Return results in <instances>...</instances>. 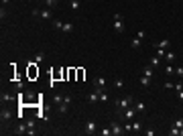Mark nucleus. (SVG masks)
<instances>
[{"label": "nucleus", "instance_id": "dca6fc26", "mask_svg": "<svg viewBox=\"0 0 183 136\" xmlns=\"http://www.w3.org/2000/svg\"><path fill=\"white\" fill-rule=\"evenodd\" d=\"M134 110H136V112H144V110H147V104H144V102H136L134 104Z\"/></svg>", "mask_w": 183, "mask_h": 136}, {"label": "nucleus", "instance_id": "72a5a7b5", "mask_svg": "<svg viewBox=\"0 0 183 136\" xmlns=\"http://www.w3.org/2000/svg\"><path fill=\"white\" fill-rule=\"evenodd\" d=\"M102 136H112V128H104L102 130Z\"/></svg>", "mask_w": 183, "mask_h": 136}, {"label": "nucleus", "instance_id": "ddd939ff", "mask_svg": "<svg viewBox=\"0 0 183 136\" xmlns=\"http://www.w3.org/2000/svg\"><path fill=\"white\" fill-rule=\"evenodd\" d=\"M142 41H144V39H141V37H134V39L130 41V45H132L134 49H138V47H142Z\"/></svg>", "mask_w": 183, "mask_h": 136}, {"label": "nucleus", "instance_id": "7ed1b4c3", "mask_svg": "<svg viewBox=\"0 0 183 136\" xmlns=\"http://www.w3.org/2000/svg\"><path fill=\"white\" fill-rule=\"evenodd\" d=\"M33 16H39V18H43V21H49V18H53V14H51V8H35L33 10Z\"/></svg>", "mask_w": 183, "mask_h": 136}, {"label": "nucleus", "instance_id": "1a4fd4ad", "mask_svg": "<svg viewBox=\"0 0 183 136\" xmlns=\"http://www.w3.org/2000/svg\"><path fill=\"white\" fill-rule=\"evenodd\" d=\"M163 59H165V61H167V63H175V61H177V55L173 53V51H167Z\"/></svg>", "mask_w": 183, "mask_h": 136}, {"label": "nucleus", "instance_id": "f03ea898", "mask_svg": "<svg viewBox=\"0 0 183 136\" xmlns=\"http://www.w3.org/2000/svg\"><path fill=\"white\" fill-rule=\"evenodd\" d=\"M112 18H114V31L116 33H124V31H126V27H124V16H122L120 12H116Z\"/></svg>", "mask_w": 183, "mask_h": 136}, {"label": "nucleus", "instance_id": "473e14b6", "mask_svg": "<svg viewBox=\"0 0 183 136\" xmlns=\"http://www.w3.org/2000/svg\"><path fill=\"white\" fill-rule=\"evenodd\" d=\"M10 100H12V95L4 91V94H2V102H10Z\"/></svg>", "mask_w": 183, "mask_h": 136}, {"label": "nucleus", "instance_id": "39448f33", "mask_svg": "<svg viewBox=\"0 0 183 136\" xmlns=\"http://www.w3.org/2000/svg\"><path fill=\"white\" fill-rule=\"evenodd\" d=\"M94 89L98 91V94L104 91V89H106V79H104V77H96L94 79Z\"/></svg>", "mask_w": 183, "mask_h": 136}, {"label": "nucleus", "instance_id": "58836bf2", "mask_svg": "<svg viewBox=\"0 0 183 136\" xmlns=\"http://www.w3.org/2000/svg\"><path fill=\"white\" fill-rule=\"evenodd\" d=\"M136 37H141V39H144V37H147V31H138V33H136Z\"/></svg>", "mask_w": 183, "mask_h": 136}, {"label": "nucleus", "instance_id": "bb28decb", "mask_svg": "<svg viewBox=\"0 0 183 136\" xmlns=\"http://www.w3.org/2000/svg\"><path fill=\"white\" fill-rule=\"evenodd\" d=\"M173 126H175V128H179V130H181V128H183V118H177L175 122H173Z\"/></svg>", "mask_w": 183, "mask_h": 136}, {"label": "nucleus", "instance_id": "20e7f679", "mask_svg": "<svg viewBox=\"0 0 183 136\" xmlns=\"http://www.w3.org/2000/svg\"><path fill=\"white\" fill-rule=\"evenodd\" d=\"M134 114H138V112H136V110L130 106V108H126L124 112H120V118L124 120V122H126V120H132V118H134Z\"/></svg>", "mask_w": 183, "mask_h": 136}, {"label": "nucleus", "instance_id": "ea45409f", "mask_svg": "<svg viewBox=\"0 0 183 136\" xmlns=\"http://www.w3.org/2000/svg\"><path fill=\"white\" fill-rule=\"evenodd\" d=\"M175 73L179 75V77H183V67H177V69H175Z\"/></svg>", "mask_w": 183, "mask_h": 136}, {"label": "nucleus", "instance_id": "c85d7f7f", "mask_svg": "<svg viewBox=\"0 0 183 136\" xmlns=\"http://www.w3.org/2000/svg\"><path fill=\"white\" fill-rule=\"evenodd\" d=\"M112 85H114L116 89H120L122 85H124V81H122V79H114V83H112Z\"/></svg>", "mask_w": 183, "mask_h": 136}, {"label": "nucleus", "instance_id": "c756f323", "mask_svg": "<svg viewBox=\"0 0 183 136\" xmlns=\"http://www.w3.org/2000/svg\"><path fill=\"white\" fill-rule=\"evenodd\" d=\"M63 25H65V22H61V21H53V27H55V28H59V31H63Z\"/></svg>", "mask_w": 183, "mask_h": 136}, {"label": "nucleus", "instance_id": "f704fd0d", "mask_svg": "<svg viewBox=\"0 0 183 136\" xmlns=\"http://www.w3.org/2000/svg\"><path fill=\"white\" fill-rule=\"evenodd\" d=\"M27 126H29V130H35V120H29ZM29 130H27V132H29Z\"/></svg>", "mask_w": 183, "mask_h": 136}, {"label": "nucleus", "instance_id": "0eeeda50", "mask_svg": "<svg viewBox=\"0 0 183 136\" xmlns=\"http://www.w3.org/2000/svg\"><path fill=\"white\" fill-rule=\"evenodd\" d=\"M0 120H2V124L10 122V120H12V112H10V110H2V112H0Z\"/></svg>", "mask_w": 183, "mask_h": 136}, {"label": "nucleus", "instance_id": "aec40b11", "mask_svg": "<svg viewBox=\"0 0 183 136\" xmlns=\"http://www.w3.org/2000/svg\"><path fill=\"white\" fill-rule=\"evenodd\" d=\"M43 2H45V6H47V8H55L59 0H43Z\"/></svg>", "mask_w": 183, "mask_h": 136}, {"label": "nucleus", "instance_id": "4c0bfd02", "mask_svg": "<svg viewBox=\"0 0 183 136\" xmlns=\"http://www.w3.org/2000/svg\"><path fill=\"white\" fill-rule=\"evenodd\" d=\"M8 14H6V10H4V6H2V10H0V18H2V21H4V18H6Z\"/></svg>", "mask_w": 183, "mask_h": 136}, {"label": "nucleus", "instance_id": "6e6552de", "mask_svg": "<svg viewBox=\"0 0 183 136\" xmlns=\"http://www.w3.org/2000/svg\"><path fill=\"white\" fill-rule=\"evenodd\" d=\"M96 130H98V124H96L94 120H90V122L86 124V134H96Z\"/></svg>", "mask_w": 183, "mask_h": 136}, {"label": "nucleus", "instance_id": "a211bd4d", "mask_svg": "<svg viewBox=\"0 0 183 136\" xmlns=\"http://www.w3.org/2000/svg\"><path fill=\"white\" fill-rule=\"evenodd\" d=\"M141 128H142V122H138V120H134V122H132V132H141Z\"/></svg>", "mask_w": 183, "mask_h": 136}, {"label": "nucleus", "instance_id": "37998d69", "mask_svg": "<svg viewBox=\"0 0 183 136\" xmlns=\"http://www.w3.org/2000/svg\"><path fill=\"white\" fill-rule=\"evenodd\" d=\"M179 136H183V128H181V130H179Z\"/></svg>", "mask_w": 183, "mask_h": 136}, {"label": "nucleus", "instance_id": "4be33fe9", "mask_svg": "<svg viewBox=\"0 0 183 136\" xmlns=\"http://www.w3.org/2000/svg\"><path fill=\"white\" fill-rule=\"evenodd\" d=\"M71 31H73V25L71 22H65L63 25V33H71Z\"/></svg>", "mask_w": 183, "mask_h": 136}, {"label": "nucleus", "instance_id": "393cba45", "mask_svg": "<svg viewBox=\"0 0 183 136\" xmlns=\"http://www.w3.org/2000/svg\"><path fill=\"white\" fill-rule=\"evenodd\" d=\"M67 108H69V104H65V102L59 104V112H61V114H65V112H67Z\"/></svg>", "mask_w": 183, "mask_h": 136}, {"label": "nucleus", "instance_id": "4468645a", "mask_svg": "<svg viewBox=\"0 0 183 136\" xmlns=\"http://www.w3.org/2000/svg\"><path fill=\"white\" fill-rule=\"evenodd\" d=\"M43 61H45V53L39 51V53L35 55V59H33V65H35V63H43Z\"/></svg>", "mask_w": 183, "mask_h": 136}, {"label": "nucleus", "instance_id": "c9c22d12", "mask_svg": "<svg viewBox=\"0 0 183 136\" xmlns=\"http://www.w3.org/2000/svg\"><path fill=\"white\" fill-rule=\"evenodd\" d=\"M155 49H157V47H155ZM157 55L163 59V57H165V49H157Z\"/></svg>", "mask_w": 183, "mask_h": 136}, {"label": "nucleus", "instance_id": "e433bc0d", "mask_svg": "<svg viewBox=\"0 0 183 136\" xmlns=\"http://www.w3.org/2000/svg\"><path fill=\"white\" fill-rule=\"evenodd\" d=\"M14 85H16V89H25V81H16Z\"/></svg>", "mask_w": 183, "mask_h": 136}, {"label": "nucleus", "instance_id": "f3484780", "mask_svg": "<svg viewBox=\"0 0 183 136\" xmlns=\"http://www.w3.org/2000/svg\"><path fill=\"white\" fill-rule=\"evenodd\" d=\"M175 89H177V98L183 102V85L181 83H175Z\"/></svg>", "mask_w": 183, "mask_h": 136}, {"label": "nucleus", "instance_id": "79ce46f5", "mask_svg": "<svg viewBox=\"0 0 183 136\" xmlns=\"http://www.w3.org/2000/svg\"><path fill=\"white\" fill-rule=\"evenodd\" d=\"M0 2H2V6H6V4L10 2V0H0Z\"/></svg>", "mask_w": 183, "mask_h": 136}, {"label": "nucleus", "instance_id": "423d86ee", "mask_svg": "<svg viewBox=\"0 0 183 136\" xmlns=\"http://www.w3.org/2000/svg\"><path fill=\"white\" fill-rule=\"evenodd\" d=\"M110 128H112V134L114 136H122L124 134V128L120 126V122H112L110 124Z\"/></svg>", "mask_w": 183, "mask_h": 136}, {"label": "nucleus", "instance_id": "6ab92c4d", "mask_svg": "<svg viewBox=\"0 0 183 136\" xmlns=\"http://www.w3.org/2000/svg\"><path fill=\"white\" fill-rule=\"evenodd\" d=\"M165 73H167V75H173V73H175V67H173V63H167V65H165Z\"/></svg>", "mask_w": 183, "mask_h": 136}, {"label": "nucleus", "instance_id": "2eb2a0df", "mask_svg": "<svg viewBox=\"0 0 183 136\" xmlns=\"http://www.w3.org/2000/svg\"><path fill=\"white\" fill-rule=\"evenodd\" d=\"M138 83H141L142 88H149V85H151V77H147V75H142L141 79H138Z\"/></svg>", "mask_w": 183, "mask_h": 136}, {"label": "nucleus", "instance_id": "cd10ccee", "mask_svg": "<svg viewBox=\"0 0 183 136\" xmlns=\"http://www.w3.org/2000/svg\"><path fill=\"white\" fill-rule=\"evenodd\" d=\"M108 100H110V95L106 91H100V102H108Z\"/></svg>", "mask_w": 183, "mask_h": 136}, {"label": "nucleus", "instance_id": "a878e982", "mask_svg": "<svg viewBox=\"0 0 183 136\" xmlns=\"http://www.w3.org/2000/svg\"><path fill=\"white\" fill-rule=\"evenodd\" d=\"M124 132H132V120H126V124H124Z\"/></svg>", "mask_w": 183, "mask_h": 136}, {"label": "nucleus", "instance_id": "5701e85b", "mask_svg": "<svg viewBox=\"0 0 183 136\" xmlns=\"http://www.w3.org/2000/svg\"><path fill=\"white\" fill-rule=\"evenodd\" d=\"M159 59H161L159 55H155V57H151V67H157V65H159Z\"/></svg>", "mask_w": 183, "mask_h": 136}, {"label": "nucleus", "instance_id": "7c9ffc66", "mask_svg": "<svg viewBox=\"0 0 183 136\" xmlns=\"http://www.w3.org/2000/svg\"><path fill=\"white\" fill-rule=\"evenodd\" d=\"M169 134H171V136H179V128L171 126V128H169Z\"/></svg>", "mask_w": 183, "mask_h": 136}, {"label": "nucleus", "instance_id": "2f4dec72", "mask_svg": "<svg viewBox=\"0 0 183 136\" xmlns=\"http://www.w3.org/2000/svg\"><path fill=\"white\" fill-rule=\"evenodd\" d=\"M142 75H147V77H153V67H147L142 71Z\"/></svg>", "mask_w": 183, "mask_h": 136}, {"label": "nucleus", "instance_id": "a19ab883", "mask_svg": "<svg viewBox=\"0 0 183 136\" xmlns=\"http://www.w3.org/2000/svg\"><path fill=\"white\" fill-rule=\"evenodd\" d=\"M144 134H147V136H155V130L149 128V130H144Z\"/></svg>", "mask_w": 183, "mask_h": 136}, {"label": "nucleus", "instance_id": "f8f14e48", "mask_svg": "<svg viewBox=\"0 0 183 136\" xmlns=\"http://www.w3.org/2000/svg\"><path fill=\"white\" fill-rule=\"evenodd\" d=\"M27 130H29L27 124H19V126H16V130H14V134H27Z\"/></svg>", "mask_w": 183, "mask_h": 136}, {"label": "nucleus", "instance_id": "9b49d317", "mask_svg": "<svg viewBox=\"0 0 183 136\" xmlns=\"http://www.w3.org/2000/svg\"><path fill=\"white\" fill-rule=\"evenodd\" d=\"M88 102H90V104H96V102H100V94H98L96 89H94V91H92V94L88 95Z\"/></svg>", "mask_w": 183, "mask_h": 136}, {"label": "nucleus", "instance_id": "f257e3e1", "mask_svg": "<svg viewBox=\"0 0 183 136\" xmlns=\"http://www.w3.org/2000/svg\"><path fill=\"white\" fill-rule=\"evenodd\" d=\"M132 104H134V98H132V95H124L122 100H118V102H116V110H118V114L124 112L126 108H130Z\"/></svg>", "mask_w": 183, "mask_h": 136}, {"label": "nucleus", "instance_id": "9d476101", "mask_svg": "<svg viewBox=\"0 0 183 136\" xmlns=\"http://www.w3.org/2000/svg\"><path fill=\"white\" fill-rule=\"evenodd\" d=\"M155 47H157V49H169V47H171V41H169V39H163V41L155 43Z\"/></svg>", "mask_w": 183, "mask_h": 136}, {"label": "nucleus", "instance_id": "b1692460", "mask_svg": "<svg viewBox=\"0 0 183 136\" xmlns=\"http://www.w3.org/2000/svg\"><path fill=\"white\" fill-rule=\"evenodd\" d=\"M80 6H81L80 0H71V10H80Z\"/></svg>", "mask_w": 183, "mask_h": 136}, {"label": "nucleus", "instance_id": "412c9836", "mask_svg": "<svg viewBox=\"0 0 183 136\" xmlns=\"http://www.w3.org/2000/svg\"><path fill=\"white\" fill-rule=\"evenodd\" d=\"M63 95H65V94H55V95H53V102L57 104V106H59V104L63 102Z\"/></svg>", "mask_w": 183, "mask_h": 136}]
</instances>
